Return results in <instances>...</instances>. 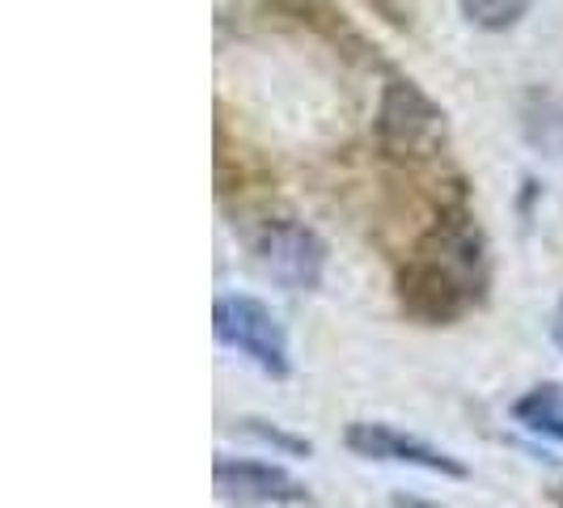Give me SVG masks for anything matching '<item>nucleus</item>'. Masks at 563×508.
<instances>
[{"label": "nucleus", "instance_id": "1", "mask_svg": "<svg viewBox=\"0 0 563 508\" xmlns=\"http://www.w3.org/2000/svg\"><path fill=\"white\" fill-rule=\"evenodd\" d=\"M487 288V242L466 208L450 212L398 272V301L423 327H450Z\"/></svg>", "mask_w": 563, "mask_h": 508}, {"label": "nucleus", "instance_id": "9", "mask_svg": "<svg viewBox=\"0 0 563 508\" xmlns=\"http://www.w3.org/2000/svg\"><path fill=\"white\" fill-rule=\"evenodd\" d=\"M457 4H462V13H466L471 26L492 30V34L512 30L530 13V0H457Z\"/></svg>", "mask_w": 563, "mask_h": 508}, {"label": "nucleus", "instance_id": "5", "mask_svg": "<svg viewBox=\"0 0 563 508\" xmlns=\"http://www.w3.org/2000/svg\"><path fill=\"white\" fill-rule=\"evenodd\" d=\"M212 483L217 496L229 505H310V487L301 479H292L284 466L258 462V457H229L221 453L212 462Z\"/></svg>", "mask_w": 563, "mask_h": 508}, {"label": "nucleus", "instance_id": "8", "mask_svg": "<svg viewBox=\"0 0 563 508\" xmlns=\"http://www.w3.org/2000/svg\"><path fill=\"white\" fill-rule=\"evenodd\" d=\"M512 420L538 432V437L563 441V386L560 382H542L534 390H526L512 402Z\"/></svg>", "mask_w": 563, "mask_h": 508}, {"label": "nucleus", "instance_id": "6", "mask_svg": "<svg viewBox=\"0 0 563 508\" xmlns=\"http://www.w3.org/2000/svg\"><path fill=\"white\" fill-rule=\"evenodd\" d=\"M343 445L361 457H377V462H402V466H420L432 475H450V479H466V466L453 457V453L428 445L420 437H407L398 432L395 423H373L356 420L343 428Z\"/></svg>", "mask_w": 563, "mask_h": 508}, {"label": "nucleus", "instance_id": "13", "mask_svg": "<svg viewBox=\"0 0 563 508\" xmlns=\"http://www.w3.org/2000/svg\"><path fill=\"white\" fill-rule=\"evenodd\" d=\"M395 508H437V505H420V500H407V496H395Z\"/></svg>", "mask_w": 563, "mask_h": 508}, {"label": "nucleus", "instance_id": "10", "mask_svg": "<svg viewBox=\"0 0 563 508\" xmlns=\"http://www.w3.org/2000/svg\"><path fill=\"white\" fill-rule=\"evenodd\" d=\"M242 432L258 437V441L272 445V450L292 453V457H310L313 453L310 441H301V437H292V432H284V428H276V423H267V420H242Z\"/></svg>", "mask_w": 563, "mask_h": 508}, {"label": "nucleus", "instance_id": "11", "mask_svg": "<svg viewBox=\"0 0 563 508\" xmlns=\"http://www.w3.org/2000/svg\"><path fill=\"white\" fill-rule=\"evenodd\" d=\"M368 9H377L386 22H395V26H402V4L398 0H365Z\"/></svg>", "mask_w": 563, "mask_h": 508}, {"label": "nucleus", "instance_id": "2", "mask_svg": "<svg viewBox=\"0 0 563 508\" xmlns=\"http://www.w3.org/2000/svg\"><path fill=\"white\" fill-rule=\"evenodd\" d=\"M373 132H377V148L395 162H428L445 148V136H450L445 111L407 77L386 81Z\"/></svg>", "mask_w": 563, "mask_h": 508}, {"label": "nucleus", "instance_id": "12", "mask_svg": "<svg viewBox=\"0 0 563 508\" xmlns=\"http://www.w3.org/2000/svg\"><path fill=\"white\" fill-rule=\"evenodd\" d=\"M551 339H555V347L563 352V301L555 306V313H551Z\"/></svg>", "mask_w": 563, "mask_h": 508}, {"label": "nucleus", "instance_id": "3", "mask_svg": "<svg viewBox=\"0 0 563 508\" xmlns=\"http://www.w3.org/2000/svg\"><path fill=\"white\" fill-rule=\"evenodd\" d=\"M212 331L217 339L233 347L238 356H246L258 373L284 382L292 373V356H288V331L276 318L267 301H258L251 292H229L217 297L212 306Z\"/></svg>", "mask_w": 563, "mask_h": 508}, {"label": "nucleus", "instance_id": "7", "mask_svg": "<svg viewBox=\"0 0 563 508\" xmlns=\"http://www.w3.org/2000/svg\"><path fill=\"white\" fill-rule=\"evenodd\" d=\"M276 13L284 18H297L301 26H310L313 34H322L327 43H335L339 52H347V56H361V59H377L373 52L377 47H368L365 38L356 34V26H347V18L339 13L331 0H267Z\"/></svg>", "mask_w": 563, "mask_h": 508}, {"label": "nucleus", "instance_id": "4", "mask_svg": "<svg viewBox=\"0 0 563 508\" xmlns=\"http://www.w3.org/2000/svg\"><path fill=\"white\" fill-rule=\"evenodd\" d=\"M251 258L272 284L288 292H310L327 272V242L306 221L276 217L251 233Z\"/></svg>", "mask_w": 563, "mask_h": 508}]
</instances>
